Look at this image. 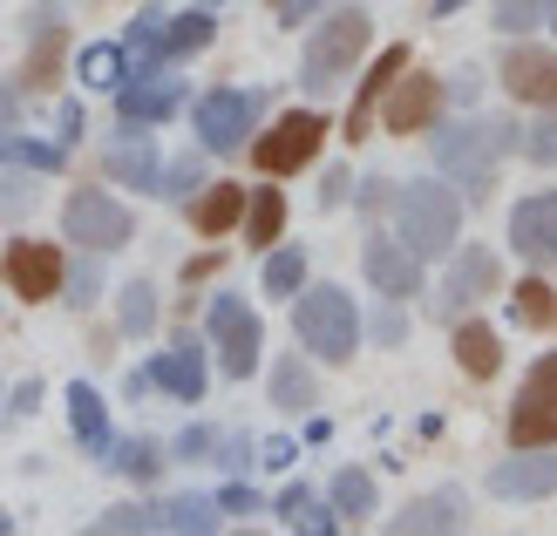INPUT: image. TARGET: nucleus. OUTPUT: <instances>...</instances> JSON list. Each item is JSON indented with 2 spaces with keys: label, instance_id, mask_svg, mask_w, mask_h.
Here are the masks:
<instances>
[{
  "label": "nucleus",
  "instance_id": "1",
  "mask_svg": "<svg viewBox=\"0 0 557 536\" xmlns=\"http://www.w3.org/2000/svg\"><path fill=\"white\" fill-rule=\"evenodd\" d=\"M395 238L414 259H449L462 245V197L442 177H414L395 190Z\"/></svg>",
  "mask_w": 557,
  "mask_h": 536
},
{
  "label": "nucleus",
  "instance_id": "2",
  "mask_svg": "<svg viewBox=\"0 0 557 536\" xmlns=\"http://www.w3.org/2000/svg\"><path fill=\"white\" fill-rule=\"evenodd\" d=\"M368 41H374V21H368V14H360V8H333V14L313 27L306 54H299V89H306V96H341V82L360 68Z\"/></svg>",
  "mask_w": 557,
  "mask_h": 536
},
{
  "label": "nucleus",
  "instance_id": "3",
  "mask_svg": "<svg viewBox=\"0 0 557 536\" xmlns=\"http://www.w3.org/2000/svg\"><path fill=\"white\" fill-rule=\"evenodd\" d=\"M293 333H299V347L313 353V360L341 366V360H354V347H360V306L347 299V286H299Z\"/></svg>",
  "mask_w": 557,
  "mask_h": 536
},
{
  "label": "nucleus",
  "instance_id": "4",
  "mask_svg": "<svg viewBox=\"0 0 557 536\" xmlns=\"http://www.w3.org/2000/svg\"><path fill=\"white\" fill-rule=\"evenodd\" d=\"M496 163H504L496 116L490 123H449V129H435V171L449 177L469 204H483V197L496 190Z\"/></svg>",
  "mask_w": 557,
  "mask_h": 536
},
{
  "label": "nucleus",
  "instance_id": "5",
  "mask_svg": "<svg viewBox=\"0 0 557 536\" xmlns=\"http://www.w3.org/2000/svg\"><path fill=\"white\" fill-rule=\"evenodd\" d=\"M205 347H211V360L225 366L232 381L259 374V347H265L259 313H252V306H245L238 292H211V313H205Z\"/></svg>",
  "mask_w": 557,
  "mask_h": 536
},
{
  "label": "nucleus",
  "instance_id": "6",
  "mask_svg": "<svg viewBox=\"0 0 557 536\" xmlns=\"http://www.w3.org/2000/svg\"><path fill=\"white\" fill-rule=\"evenodd\" d=\"M190 102V82L177 75V62H129V75L116 82V116L129 123H171Z\"/></svg>",
  "mask_w": 557,
  "mask_h": 536
},
{
  "label": "nucleus",
  "instance_id": "7",
  "mask_svg": "<svg viewBox=\"0 0 557 536\" xmlns=\"http://www.w3.org/2000/svg\"><path fill=\"white\" fill-rule=\"evenodd\" d=\"M62 232H69V245H82V251H96V259H102V251H116V245L136 238V217H129L123 197H109V190H69Z\"/></svg>",
  "mask_w": 557,
  "mask_h": 536
},
{
  "label": "nucleus",
  "instance_id": "8",
  "mask_svg": "<svg viewBox=\"0 0 557 536\" xmlns=\"http://www.w3.org/2000/svg\"><path fill=\"white\" fill-rule=\"evenodd\" d=\"M259 109H265L259 89H205L198 109H190V129H198V144H205L211 157H232L245 136H252Z\"/></svg>",
  "mask_w": 557,
  "mask_h": 536
},
{
  "label": "nucleus",
  "instance_id": "9",
  "mask_svg": "<svg viewBox=\"0 0 557 536\" xmlns=\"http://www.w3.org/2000/svg\"><path fill=\"white\" fill-rule=\"evenodd\" d=\"M320 144H326V116H320V109H286L265 136H252V163L265 177H293L299 163L320 157Z\"/></svg>",
  "mask_w": 557,
  "mask_h": 536
},
{
  "label": "nucleus",
  "instance_id": "10",
  "mask_svg": "<svg viewBox=\"0 0 557 536\" xmlns=\"http://www.w3.org/2000/svg\"><path fill=\"white\" fill-rule=\"evenodd\" d=\"M496 278H504V265H496L490 245H456V251H449V272H442V286H435V299H429V313H435V320H462L476 299L496 292Z\"/></svg>",
  "mask_w": 557,
  "mask_h": 536
},
{
  "label": "nucleus",
  "instance_id": "11",
  "mask_svg": "<svg viewBox=\"0 0 557 536\" xmlns=\"http://www.w3.org/2000/svg\"><path fill=\"white\" fill-rule=\"evenodd\" d=\"M510 448H557V353H544L517 387L510 408Z\"/></svg>",
  "mask_w": 557,
  "mask_h": 536
},
{
  "label": "nucleus",
  "instance_id": "12",
  "mask_svg": "<svg viewBox=\"0 0 557 536\" xmlns=\"http://www.w3.org/2000/svg\"><path fill=\"white\" fill-rule=\"evenodd\" d=\"M62 272H69V259H62V245H48V238H14L0 251V278H8V292L27 299V306L62 292Z\"/></svg>",
  "mask_w": 557,
  "mask_h": 536
},
{
  "label": "nucleus",
  "instance_id": "13",
  "mask_svg": "<svg viewBox=\"0 0 557 536\" xmlns=\"http://www.w3.org/2000/svg\"><path fill=\"white\" fill-rule=\"evenodd\" d=\"M442 102H449V89H442V75H422V68H401L395 89L381 96V123L387 136H422L442 123Z\"/></svg>",
  "mask_w": 557,
  "mask_h": 536
},
{
  "label": "nucleus",
  "instance_id": "14",
  "mask_svg": "<svg viewBox=\"0 0 557 536\" xmlns=\"http://www.w3.org/2000/svg\"><path fill=\"white\" fill-rule=\"evenodd\" d=\"M496 82H504V96L531 102V109H557V54L537 48V41L504 48V62H496Z\"/></svg>",
  "mask_w": 557,
  "mask_h": 536
},
{
  "label": "nucleus",
  "instance_id": "15",
  "mask_svg": "<svg viewBox=\"0 0 557 536\" xmlns=\"http://www.w3.org/2000/svg\"><path fill=\"white\" fill-rule=\"evenodd\" d=\"M62 41H69V8L35 0V8H27V68H21V89H48V82L62 75Z\"/></svg>",
  "mask_w": 557,
  "mask_h": 536
},
{
  "label": "nucleus",
  "instance_id": "16",
  "mask_svg": "<svg viewBox=\"0 0 557 536\" xmlns=\"http://www.w3.org/2000/svg\"><path fill=\"white\" fill-rule=\"evenodd\" d=\"M102 171H109V184H123V190H144V197H157V177H163V163H157V150H150V123H129V116H116V144H109Z\"/></svg>",
  "mask_w": 557,
  "mask_h": 536
},
{
  "label": "nucleus",
  "instance_id": "17",
  "mask_svg": "<svg viewBox=\"0 0 557 536\" xmlns=\"http://www.w3.org/2000/svg\"><path fill=\"white\" fill-rule=\"evenodd\" d=\"M360 265H368V286L381 299H414V292H422V259H414L401 238H387V232H368Z\"/></svg>",
  "mask_w": 557,
  "mask_h": 536
},
{
  "label": "nucleus",
  "instance_id": "18",
  "mask_svg": "<svg viewBox=\"0 0 557 536\" xmlns=\"http://www.w3.org/2000/svg\"><path fill=\"white\" fill-rule=\"evenodd\" d=\"M205 353H211V347H198V340H184V333H177V340L163 347V353H150V366H144V374H150V387H163V394H171V401L198 408V401H205V381H211Z\"/></svg>",
  "mask_w": 557,
  "mask_h": 536
},
{
  "label": "nucleus",
  "instance_id": "19",
  "mask_svg": "<svg viewBox=\"0 0 557 536\" xmlns=\"http://www.w3.org/2000/svg\"><path fill=\"white\" fill-rule=\"evenodd\" d=\"M510 251L523 265H557V190L517 197L510 211Z\"/></svg>",
  "mask_w": 557,
  "mask_h": 536
},
{
  "label": "nucleus",
  "instance_id": "20",
  "mask_svg": "<svg viewBox=\"0 0 557 536\" xmlns=\"http://www.w3.org/2000/svg\"><path fill=\"white\" fill-rule=\"evenodd\" d=\"M490 496H504V502L557 496V448H517L510 462H496L490 469Z\"/></svg>",
  "mask_w": 557,
  "mask_h": 536
},
{
  "label": "nucleus",
  "instance_id": "21",
  "mask_svg": "<svg viewBox=\"0 0 557 536\" xmlns=\"http://www.w3.org/2000/svg\"><path fill=\"white\" fill-rule=\"evenodd\" d=\"M401 68H408V48L395 41V48H387L381 62L368 68V82H360V89H354V109H347V136H368V123L381 116V96L395 89V75H401Z\"/></svg>",
  "mask_w": 557,
  "mask_h": 536
},
{
  "label": "nucleus",
  "instance_id": "22",
  "mask_svg": "<svg viewBox=\"0 0 557 536\" xmlns=\"http://www.w3.org/2000/svg\"><path fill=\"white\" fill-rule=\"evenodd\" d=\"M218 523H225L218 496H198V489H184V496H171V502L150 510V529H171V536H211Z\"/></svg>",
  "mask_w": 557,
  "mask_h": 536
},
{
  "label": "nucleus",
  "instance_id": "23",
  "mask_svg": "<svg viewBox=\"0 0 557 536\" xmlns=\"http://www.w3.org/2000/svg\"><path fill=\"white\" fill-rule=\"evenodd\" d=\"M245 184H205L198 197H190V224H198L205 238H225L232 224H245Z\"/></svg>",
  "mask_w": 557,
  "mask_h": 536
},
{
  "label": "nucleus",
  "instance_id": "24",
  "mask_svg": "<svg viewBox=\"0 0 557 536\" xmlns=\"http://www.w3.org/2000/svg\"><path fill=\"white\" fill-rule=\"evenodd\" d=\"M456 366L469 381H496V374H504V340H496L483 320H462L456 326Z\"/></svg>",
  "mask_w": 557,
  "mask_h": 536
},
{
  "label": "nucleus",
  "instance_id": "25",
  "mask_svg": "<svg viewBox=\"0 0 557 536\" xmlns=\"http://www.w3.org/2000/svg\"><path fill=\"white\" fill-rule=\"evenodd\" d=\"M69 428L82 441V456H109V408H102V394L89 381L69 387Z\"/></svg>",
  "mask_w": 557,
  "mask_h": 536
},
{
  "label": "nucleus",
  "instance_id": "26",
  "mask_svg": "<svg viewBox=\"0 0 557 536\" xmlns=\"http://www.w3.org/2000/svg\"><path fill=\"white\" fill-rule=\"evenodd\" d=\"M435 529H462V496L442 489V496H422L395 516V536H435Z\"/></svg>",
  "mask_w": 557,
  "mask_h": 536
},
{
  "label": "nucleus",
  "instance_id": "27",
  "mask_svg": "<svg viewBox=\"0 0 557 536\" xmlns=\"http://www.w3.org/2000/svg\"><path fill=\"white\" fill-rule=\"evenodd\" d=\"M272 516L286 523V529H313V536H333V529H341V510H333V502H320V496H306L299 483H293V489H278Z\"/></svg>",
  "mask_w": 557,
  "mask_h": 536
},
{
  "label": "nucleus",
  "instance_id": "28",
  "mask_svg": "<svg viewBox=\"0 0 557 536\" xmlns=\"http://www.w3.org/2000/svg\"><path fill=\"white\" fill-rule=\"evenodd\" d=\"M313 401H320V387H313V366H306V353H278V366H272V408L306 414Z\"/></svg>",
  "mask_w": 557,
  "mask_h": 536
},
{
  "label": "nucleus",
  "instance_id": "29",
  "mask_svg": "<svg viewBox=\"0 0 557 536\" xmlns=\"http://www.w3.org/2000/svg\"><path fill=\"white\" fill-rule=\"evenodd\" d=\"M218 35V21L211 8H190V14H171L163 21V62H190V54H205Z\"/></svg>",
  "mask_w": 557,
  "mask_h": 536
},
{
  "label": "nucleus",
  "instance_id": "30",
  "mask_svg": "<svg viewBox=\"0 0 557 536\" xmlns=\"http://www.w3.org/2000/svg\"><path fill=\"white\" fill-rule=\"evenodd\" d=\"M278 232H286V190L259 184L252 197H245V238H252L259 251H272V245H278Z\"/></svg>",
  "mask_w": 557,
  "mask_h": 536
},
{
  "label": "nucleus",
  "instance_id": "31",
  "mask_svg": "<svg viewBox=\"0 0 557 536\" xmlns=\"http://www.w3.org/2000/svg\"><path fill=\"white\" fill-rule=\"evenodd\" d=\"M102 469H116V475H129V483H157V475H163V441H150V435L109 441V456H102Z\"/></svg>",
  "mask_w": 557,
  "mask_h": 536
},
{
  "label": "nucleus",
  "instance_id": "32",
  "mask_svg": "<svg viewBox=\"0 0 557 536\" xmlns=\"http://www.w3.org/2000/svg\"><path fill=\"white\" fill-rule=\"evenodd\" d=\"M116 326H123V340H150V333H157V286H150V278H129V286H123Z\"/></svg>",
  "mask_w": 557,
  "mask_h": 536
},
{
  "label": "nucleus",
  "instance_id": "33",
  "mask_svg": "<svg viewBox=\"0 0 557 536\" xmlns=\"http://www.w3.org/2000/svg\"><path fill=\"white\" fill-rule=\"evenodd\" d=\"M0 163H14V171H35V177H54L69 163V150L62 144H35V136H0Z\"/></svg>",
  "mask_w": 557,
  "mask_h": 536
},
{
  "label": "nucleus",
  "instance_id": "34",
  "mask_svg": "<svg viewBox=\"0 0 557 536\" xmlns=\"http://www.w3.org/2000/svg\"><path fill=\"white\" fill-rule=\"evenodd\" d=\"M75 75L89 82V89H116V82L129 75V54H123V41H89L75 54Z\"/></svg>",
  "mask_w": 557,
  "mask_h": 536
},
{
  "label": "nucleus",
  "instance_id": "35",
  "mask_svg": "<svg viewBox=\"0 0 557 536\" xmlns=\"http://www.w3.org/2000/svg\"><path fill=\"white\" fill-rule=\"evenodd\" d=\"M299 286H306V251L299 245H272L265 251V292L272 299H299Z\"/></svg>",
  "mask_w": 557,
  "mask_h": 536
},
{
  "label": "nucleus",
  "instance_id": "36",
  "mask_svg": "<svg viewBox=\"0 0 557 536\" xmlns=\"http://www.w3.org/2000/svg\"><path fill=\"white\" fill-rule=\"evenodd\" d=\"M163 21H171L163 8H144L123 27V54H129V62H163Z\"/></svg>",
  "mask_w": 557,
  "mask_h": 536
},
{
  "label": "nucleus",
  "instance_id": "37",
  "mask_svg": "<svg viewBox=\"0 0 557 536\" xmlns=\"http://www.w3.org/2000/svg\"><path fill=\"white\" fill-rule=\"evenodd\" d=\"M333 510H341V523L347 516H374V475L368 469H341L333 475Z\"/></svg>",
  "mask_w": 557,
  "mask_h": 536
},
{
  "label": "nucleus",
  "instance_id": "38",
  "mask_svg": "<svg viewBox=\"0 0 557 536\" xmlns=\"http://www.w3.org/2000/svg\"><path fill=\"white\" fill-rule=\"evenodd\" d=\"M510 313L523 326H557V286H544V278H523V286L510 292Z\"/></svg>",
  "mask_w": 557,
  "mask_h": 536
},
{
  "label": "nucleus",
  "instance_id": "39",
  "mask_svg": "<svg viewBox=\"0 0 557 536\" xmlns=\"http://www.w3.org/2000/svg\"><path fill=\"white\" fill-rule=\"evenodd\" d=\"M198 190H205V163H198V157H177V163H163V177H157V197H171V204L184 197V204H190Z\"/></svg>",
  "mask_w": 557,
  "mask_h": 536
},
{
  "label": "nucleus",
  "instance_id": "40",
  "mask_svg": "<svg viewBox=\"0 0 557 536\" xmlns=\"http://www.w3.org/2000/svg\"><path fill=\"white\" fill-rule=\"evenodd\" d=\"M35 171H14V163H8V171H0V217H27V211H35Z\"/></svg>",
  "mask_w": 557,
  "mask_h": 536
},
{
  "label": "nucleus",
  "instance_id": "41",
  "mask_svg": "<svg viewBox=\"0 0 557 536\" xmlns=\"http://www.w3.org/2000/svg\"><path fill=\"white\" fill-rule=\"evenodd\" d=\"M62 286H69V306H75V313H89L96 292H102V265H96V251H89V259H75V265L62 272Z\"/></svg>",
  "mask_w": 557,
  "mask_h": 536
},
{
  "label": "nucleus",
  "instance_id": "42",
  "mask_svg": "<svg viewBox=\"0 0 557 536\" xmlns=\"http://www.w3.org/2000/svg\"><path fill=\"white\" fill-rule=\"evenodd\" d=\"M496 27L504 35H531V27H544V0H496Z\"/></svg>",
  "mask_w": 557,
  "mask_h": 536
},
{
  "label": "nucleus",
  "instance_id": "43",
  "mask_svg": "<svg viewBox=\"0 0 557 536\" xmlns=\"http://www.w3.org/2000/svg\"><path fill=\"white\" fill-rule=\"evenodd\" d=\"M211 456H218V469H225V475H245V469H259V462H252L259 441H252V435H218Z\"/></svg>",
  "mask_w": 557,
  "mask_h": 536
},
{
  "label": "nucleus",
  "instance_id": "44",
  "mask_svg": "<svg viewBox=\"0 0 557 536\" xmlns=\"http://www.w3.org/2000/svg\"><path fill=\"white\" fill-rule=\"evenodd\" d=\"M517 157H531V163H557V109H550L544 123L523 129V150H517Z\"/></svg>",
  "mask_w": 557,
  "mask_h": 536
},
{
  "label": "nucleus",
  "instance_id": "45",
  "mask_svg": "<svg viewBox=\"0 0 557 536\" xmlns=\"http://www.w3.org/2000/svg\"><path fill=\"white\" fill-rule=\"evenodd\" d=\"M374 347H401L408 340V313H401V299H381V313H374Z\"/></svg>",
  "mask_w": 557,
  "mask_h": 536
},
{
  "label": "nucleus",
  "instance_id": "46",
  "mask_svg": "<svg viewBox=\"0 0 557 536\" xmlns=\"http://www.w3.org/2000/svg\"><path fill=\"white\" fill-rule=\"evenodd\" d=\"M116 529H150V510H136V502H116V510L96 516V536H116Z\"/></svg>",
  "mask_w": 557,
  "mask_h": 536
},
{
  "label": "nucleus",
  "instance_id": "47",
  "mask_svg": "<svg viewBox=\"0 0 557 536\" xmlns=\"http://www.w3.org/2000/svg\"><path fill=\"white\" fill-rule=\"evenodd\" d=\"M54 144H62V150L82 144V102H62V109H54Z\"/></svg>",
  "mask_w": 557,
  "mask_h": 536
},
{
  "label": "nucleus",
  "instance_id": "48",
  "mask_svg": "<svg viewBox=\"0 0 557 536\" xmlns=\"http://www.w3.org/2000/svg\"><path fill=\"white\" fill-rule=\"evenodd\" d=\"M218 448V428H184L177 435V462H198V456H211Z\"/></svg>",
  "mask_w": 557,
  "mask_h": 536
},
{
  "label": "nucleus",
  "instance_id": "49",
  "mask_svg": "<svg viewBox=\"0 0 557 536\" xmlns=\"http://www.w3.org/2000/svg\"><path fill=\"white\" fill-rule=\"evenodd\" d=\"M347 197H354V177H347V171H326V184H320V211H341Z\"/></svg>",
  "mask_w": 557,
  "mask_h": 536
},
{
  "label": "nucleus",
  "instance_id": "50",
  "mask_svg": "<svg viewBox=\"0 0 557 536\" xmlns=\"http://www.w3.org/2000/svg\"><path fill=\"white\" fill-rule=\"evenodd\" d=\"M218 510H225V516H252V510H259V496L245 489V483H225V496H218Z\"/></svg>",
  "mask_w": 557,
  "mask_h": 536
},
{
  "label": "nucleus",
  "instance_id": "51",
  "mask_svg": "<svg viewBox=\"0 0 557 536\" xmlns=\"http://www.w3.org/2000/svg\"><path fill=\"white\" fill-rule=\"evenodd\" d=\"M442 89H449L456 102H476L483 96V68H456V82H442Z\"/></svg>",
  "mask_w": 557,
  "mask_h": 536
},
{
  "label": "nucleus",
  "instance_id": "52",
  "mask_svg": "<svg viewBox=\"0 0 557 536\" xmlns=\"http://www.w3.org/2000/svg\"><path fill=\"white\" fill-rule=\"evenodd\" d=\"M35 408H41V381H21L8 394V414H35Z\"/></svg>",
  "mask_w": 557,
  "mask_h": 536
},
{
  "label": "nucleus",
  "instance_id": "53",
  "mask_svg": "<svg viewBox=\"0 0 557 536\" xmlns=\"http://www.w3.org/2000/svg\"><path fill=\"white\" fill-rule=\"evenodd\" d=\"M326 0H278V27H299L306 14H320Z\"/></svg>",
  "mask_w": 557,
  "mask_h": 536
},
{
  "label": "nucleus",
  "instance_id": "54",
  "mask_svg": "<svg viewBox=\"0 0 557 536\" xmlns=\"http://www.w3.org/2000/svg\"><path fill=\"white\" fill-rule=\"evenodd\" d=\"M21 123V96H14V82H8V89H0V136H8Z\"/></svg>",
  "mask_w": 557,
  "mask_h": 536
},
{
  "label": "nucleus",
  "instance_id": "55",
  "mask_svg": "<svg viewBox=\"0 0 557 536\" xmlns=\"http://www.w3.org/2000/svg\"><path fill=\"white\" fill-rule=\"evenodd\" d=\"M259 456H265V462H272V469H286V462H293V456H299V448H293V441H265V448H259Z\"/></svg>",
  "mask_w": 557,
  "mask_h": 536
},
{
  "label": "nucleus",
  "instance_id": "56",
  "mask_svg": "<svg viewBox=\"0 0 557 536\" xmlns=\"http://www.w3.org/2000/svg\"><path fill=\"white\" fill-rule=\"evenodd\" d=\"M456 8H469V0H435V8H429V14H435V21H449Z\"/></svg>",
  "mask_w": 557,
  "mask_h": 536
},
{
  "label": "nucleus",
  "instance_id": "57",
  "mask_svg": "<svg viewBox=\"0 0 557 536\" xmlns=\"http://www.w3.org/2000/svg\"><path fill=\"white\" fill-rule=\"evenodd\" d=\"M544 27H557V0H544Z\"/></svg>",
  "mask_w": 557,
  "mask_h": 536
},
{
  "label": "nucleus",
  "instance_id": "58",
  "mask_svg": "<svg viewBox=\"0 0 557 536\" xmlns=\"http://www.w3.org/2000/svg\"><path fill=\"white\" fill-rule=\"evenodd\" d=\"M8 529H14V516H8V510H0V536H8Z\"/></svg>",
  "mask_w": 557,
  "mask_h": 536
},
{
  "label": "nucleus",
  "instance_id": "59",
  "mask_svg": "<svg viewBox=\"0 0 557 536\" xmlns=\"http://www.w3.org/2000/svg\"><path fill=\"white\" fill-rule=\"evenodd\" d=\"M205 8H225V0H205Z\"/></svg>",
  "mask_w": 557,
  "mask_h": 536
}]
</instances>
